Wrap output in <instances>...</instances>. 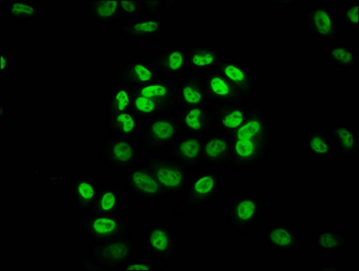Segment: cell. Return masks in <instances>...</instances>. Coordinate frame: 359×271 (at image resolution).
Wrapping results in <instances>:
<instances>
[{
  "instance_id": "obj_1",
  "label": "cell",
  "mask_w": 359,
  "mask_h": 271,
  "mask_svg": "<svg viewBox=\"0 0 359 271\" xmlns=\"http://www.w3.org/2000/svg\"><path fill=\"white\" fill-rule=\"evenodd\" d=\"M233 150L224 168L231 173L250 171L259 166L277 141L273 135L272 121L262 104L253 102L243 124L232 134Z\"/></svg>"
},
{
  "instance_id": "obj_2",
  "label": "cell",
  "mask_w": 359,
  "mask_h": 271,
  "mask_svg": "<svg viewBox=\"0 0 359 271\" xmlns=\"http://www.w3.org/2000/svg\"><path fill=\"white\" fill-rule=\"evenodd\" d=\"M128 234L109 241L93 242L79 257L81 270L121 271L132 260L140 242Z\"/></svg>"
},
{
  "instance_id": "obj_3",
  "label": "cell",
  "mask_w": 359,
  "mask_h": 271,
  "mask_svg": "<svg viewBox=\"0 0 359 271\" xmlns=\"http://www.w3.org/2000/svg\"><path fill=\"white\" fill-rule=\"evenodd\" d=\"M222 168L197 172L189 184L187 197L175 204L170 213L182 218L189 216L195 210L207 204H212L218 198L222 189Z\"/></svg>"
},
{
  "instance_id": "obj_4",
  "label": "cell",
  "mask_w": 359,
  "mask_h": 271,
  "mask_svg": "<svg viewBox=\"0 0 359 271\" xmlns=\"http://www.w3.org/2000/svg\"><path fill=\"white\" fill-rule=\"evenodd\" d=\"M142 165L152 173L165 198L187 194L190 175L175 160L163 154H147Z\"/></svg>"
},
{
  "instance_id": "obj_5",
  "label": "cell",
  "mask_w": 359,
  "mask_h": 271,
  "mask_svg": "<svg viewBox=\"0 0 359 271\" xmlns=\"http://www.w3.org/2000/svg\"><path fill=\"white\" fill-rule=\"evenodd\" d=\"M104 166L116 174H126L143 163L144 157L137 143L113 134L103 136L99 144Z\"/></svg>"
},
{
  "instance_id": "obj_6",
  "label": "cell",
  "mask_w": 359,
  "mask_h": 271,
  "mask_svg": "<svg viewBox=\"0 0 359 271\" xmlns=\"http://www.w3.org/2000/svg\"><path fill=\"white\" fill-rule=\"evenodd\" d=\"M180 137V121L172 114L156 117L141 128L140 149L146 154H163Z\"/></svg>"
},
{
  "instance_id": "obj_7",
  "label": "cell",
  "mask_w": 359,
  "mask_h": 271,
  "mask_svg": "<svg viewBox=\"0 0 359 271\" xmlns=\"http://www.w3.org/2000/svg\"><path fill=\"white\" fill-rule=\"evenodd\" d=\"M144 239L148 253L160 260L166 270H172L178 248L175 227L163 220H157L147 227Z\"/></svg>"
},
{
  "instance_id": "obj_8",
  "label": "cell",
  "mask_w": 359,
  "mask_h": 271,
  "mask_svg": "<svg viewBox=\"0 0 359 271\" xmlns=\"http://www.w3.org/2000/svg\"><path fill=\"white\" fill-rule=\"evenodd\" d=\"M81 225L86 238L90 242L109 241V239L124 237L133 234L130 222L121 216H102L86 213L81 216Z\"/></svg>"
},
{
  "instance_id": "obj_9",
  "label": "cell",
  "mask_w": 359,
  "mask_h": 271,
  "mask_svg": "<svg viewBox=\"0 0 359 271\" xmlns=\"http://www.w3.org/2000/svg\"><path fill=\"white\" fill-rule=\"evenodd\" d=\"M264 201L260 195L247 194L236 197L229 201L226 220L232 231L247 234L259 220Z\"/></svg>"
},
{
  "instance_id": "obj_10",
  "label": "cell",
  "mask_w": 359,
  "mask_h": 271,
  "mask_svg": "<svg viewBox=\"0 0 359 271\" xmlns=\"http://www.w3.org/2000/svg\"><path fill=\"white\" fill-rule=\"evenodd\" d=\"M302 18L311 37L327 42V45H337L340 39V31L332 9L325 3L320 2L309 8L302 13Z\"/></svg>"
},
{
  "instance_id": "obj_11",
  "label": "cell",
  "mask_w": 359,
  "mask_h": 271,
  "mask_svg": "<svg viewBox=\"0 0 359 271\" xmlns=\"http://www.w3.org/2000/svg\"><path fill=\"white\" fill-rule=\"evenodd\" d=\"M170 114L179 119L180 136L203 137L212 128L216 109L206 106L179 105Z\"/></svg>"
},
{
  "instance_id": "obj_12",
  "label": "cell",
  "mask_w": 359,
  "mask_h": 271,
  "mask_svg": "<svg viewBox=\"0 0 359 271\" xmlns=\"http://www.w3.org/2000/svg\"><path fill=\"white\" fill-rule=\"evenodd\" d=\"M261 239L275 253H294L306 244V239L292 223H269L264 227Z\"/></svg>"
},
{
  "instance_id": "obj_13",
  "label": "cell",
  "mask_w": 359,
  "mask_h": 271,
  "mask_svg": "<svg viewBox=\"0 0 359 271\" xmlns=\"http://www.w3.org/2000/svg\"><path fill=\"white\" fill-rule=\"evenodd\" d=\"M163 155L179 163L189 173L200 172L205 168L201 137L180 136Z\"/></svg>"
},
{
  "instance_id": "obj_14",
  "label": "cell",
  "mask_w": 359,
  "mask_h": 271,
  "mask_svg": "<svg viewBox=\"0 0 359 271\" xmlns=\"http://www.w3.org/2000/svg\"><path fill=\"white\" fill-rule=\"evenodd\" d=\"M133 93L153 100L167 114L180 105L178 81L176 77H167L160 75L156 80L149 84L131 86Z\"/></svg>"
},
{
  "instance_id": "obj_15",
  "label": "cell",
  "mask_w": 359,
  "mask_h": 271,
  "mask_svg": "<svg viewBox=\"0 0 359 271\" xmlns=\"http://www.w3.org/2000/svg\"><path fill=\"white\" fill-rule=\"evenodd\" d=\"M124 187L129 194L143 203L162 201L165 198L156 178L143 165L126 172Z\"/></svg>"
},
{
  "instance_id": "obj_16",
  "label": "cell",
  "mask_w": 359,
  "mask_h": 271,
  "mask_svg": "<svg viewBox=\"0 0 359 271\" xmlns=\"http://www.w3.org/2000/svg\"><path fill=\"white\" fill-rule=\"evenodd\" d=\"M199 74L205 84L208 102L213 108L217 110L232 104L248 102L216 67L200 72Z\"/></svg>"
},
{
  "instance_id": "obj_17",
  "label": "cell",
  "mask_w": 359,
  "mask_h": 271,
  "mask_svg": "<svg viewBox=\"0 0 359 271\" xmlns=\"http://www.w3.org/2000/svg\"><path fill=\"white\" fill-rule=\"evenodd\" d=\"M204 161L208 170L222 168L229 162L233 150L231 134L210 131L201 137Z\"/></svg>"
},
{
  "instance_id": "obj_18",
  "label": "cell",
  "mask_w": 359,
  "mask_h": 271,
  "mask_svg": "<svg viewBox=\"0 0 359 271\" xmlns=\"http://www.w3.org/2000/svg\"><path fill=\"white\" fill-rule=\"evenodd\" d=\"M217 70L229 81L245 100H253L255 77L251 66L237 59L223 58L216 66Z\"/></svg>"
},
{
  "instance_id": "obj_19",
  "label": "cell",
  "mask_w": 359,
  "mask_h": 271,
  "mask_svg": "<svg viewBox=\"0 0 359 271\" xmlns=\"http://www.w3.org/2000/svg\"><path fill=\"white\" fill-rule=\"evenodd\" d=\"M149 61L159 75L177 77L187 74V53L182 46H169L157 50L150 55Z\"/></svg>"
},
{
  "instance_id": "obj_20",
  "label": "cell",
  "mask_w": 359,
  "mask_h": 271,
  "mask_svg": "<svg viewBox=\"0 0 359 271\" xmlns=\"http://www.w3.org/2000/svg\"><path fill=\"white\" fill-rule=\"evenodd\" d=\"M159 77L149 60L135 58L119 66L118 70L113 72L112 80L116 84H126L131 87L149 84Z\"/></svg>"
},
{
  "instance_id": "obj_21",
  "label": "cell",
  "mask_w": 359,
  "mask_h": 271,
  "mask_svg": "<svg viewBox=\"0 0 359 271\" xmlns=\"http://www.w3.org/2000/svg\"><path fill=\"white\" fill-rule=\"evenodd\" d=\"M166 21L162 18H144L122 22L113 28L119 36L128 40L152 39L165 32Z\"/></svg>"
},
{
  "instance_id": "obj_22",
  "label": "cell",
  "mask_w": 359,
  "mask_h": 271,
  "mask_svg": "<svg viewBox=\"0 0 359 271\" xmlns=\"http://www.w3.org/2000/svg\"><path fill=\"white\" fill-rule=\"evenodd\" d=\"M187 74H200L215 68L222 61L223 53L209 44H193L187 46Z\"/></svg>"
},
{
  "instance_id": "obj_23",
  "label": "cell",
  "mask_w": 359,
  "mask_h": 271,
  "mask_svg": "<svg viewBox=\"0 0 359 271\" xmlns=\"http://www.w3.org/2000/svg\"><path fill=\"white\" fill-rule=\"evenodd\" d=\"M176 79L180 105L212 107L208 102L205 84L199 74H184Z\"/></svg>"
},
{
  "instance_id": "obj_24",
  "label": "cell",
  "mask_w": 359,
  "mask_h": 271,
  "mask_svg": "<svg viewBox=\"0 0 359 271\" xmlns=\"http://www.w3.org/2000/svg\"><path fill=\"white\" fill-rule=\"evenodd\" d=\"M253 100L232 104L216 110L215 121L210 131L233 134L243 124Z\"/></svg>"
},
{
  "instance_id": "obj_25",
  "label": "cell",
  "mask_w": 359,
  "mask_h": 271,
  "mask_svg": "<svg viewBox=\"0 0 359 271\" xmlns=\"http://www.w3.org/2000/svg\"><path fill=\"white\" fill-rule=\"evenodd\" d=\"M333 144L344 159H352L358 149V137L355 126L349 122H334L327 128Z\"/></svg>"
},
{
  "instance_id": "obj_26",
  "label": "cell",
  "mask_w": 359,
  "mask_h": 271,
  "mask_svg": "<svg viewBox=\"0 0 359 271\" xmlns=\"http://www.w3.org/2000/svg\"><path fill=\"white\" fill-rule=\"evenodd\" d=\"M141 127L140 119L131 110H129L116 113L109 119H105L100 128L109 131L110 134L129 138L138 144L140 140Z\"/></svg>"
},
{
  "instance_id": "obj_27",
  "label": "cell",
  "mask_w": 359,
  "mask_h": 271,
  "mask_svg": "<svg viewBox=\"0 0 359 271\" xmlns=\"http://www.w3.org/2000/svg\"><path fill=\"white\" fill-rule=\"evenodd\" d=\"M72 182V199L77 206L78 212L83 214L95 204L100 187L93 179L85 175L74 176Z\"/></svg>"
},
{
  "instance_id": "obj_28",
  "label": "cell",
  "mask_w": 359,
  "mask_h": 271,
  "mask_svg": "<svg viewBox=\"0 0 359 271\" xmlns=\"http://www.w3.org/2000/svg\"><path fill=\"white\" fill-rule=\"evenodd\" d=\"M87 11L91 20L100 26L114 28L122 23L119 0H112V1L89 0L87 2Z\"/></svg>"
},
{
  "instance_id": "obj_29",
  "label": "cell",
  "mask_w": 359,
  "mask_h": 271,
  "mask_svg": "<svg viewBox=\"0 0 359 271\" xmlns=\"http://www.w3.org/2000/svg\"><path fill=\"white\" fill-rule=\"evenodd\" d=\"M304 147L309 156L315 159L330 160L335 155L334 144L323 128L308 129Z\"/></svg>"
},
{
  "instance_id": "obj_30",
  "label": "cell",
  "mask_w": 359,
  "mask_h": 271,
  "mask_svg": "<svg viewBox=\"0 0 359 271\" xmlns=\"http://www.w3.org/2000/svg\"><path fill=\"white\" fill-rule=\"evenodd\" d=\"M324 58L333 67L345 71L355 70L358 65V56L351 44L327 45L323 48Z\"/></svg>"
},
{
  "instance_id": "obj_31",
  "label": "cell",
  "mask_w": 359,
  "mask_h": 271,
  "mask_svg": "<svg viewBox=\"0 0 359 271\" xmlns=\"http://www.w3.org/2000/svg\"><path fill=\"white\" fill-rule=\"evenodd\" d=\"M122 199V195L115 185L100 187L95 204L86 213L102 216H118L123 210Z\"/></svg>"
},
{
  "instance_id": "obj_32",
  "label": "cell",
  "mask_w": 359,
  "mask_h": 271,
  "mask_svg": "<svg viewBox=\"0 0 359 271\" xmlns=\"http://www.w3.org/2000/svg\"><path fill=\"white\" fill-rule=\"evenodd\" d=\"M121 2L122 22L144 18H159L162 0H129Z\"/></svg>"
},
{
  "instance_id": "obj_33",
  "label": "cell",
  "mask_w": 359,
  "mask_h": 271,
  "mask_svg": "<svg viewBox=\"0 0 359 271\" xmlns=\"http://www.w3.org/2000/svg\"><path fill=\"white\" fill-rule=\"evenodd\" d=\"M348 244L346 235L335 230H323L314 238L315 248L319 253H339L345 251Z\"/></svg>"
},
{
  "instance_id": "obj_34",
  "label": "cell",
  "mask_w": 359,
  "mask_h": 271,
  "mask_svg": "<svg viewBox=\"0 0 359 271\" xmlns=\"http://www.w3.org/2000/svg\"><path fill=\"white\" fill-rule=\"evenodd\" d=\"M41 15L37 3L34 0H9L7 15L13 22H32Z\"/></svg>"
},
{
  "instance_id": "obj_35",
  "label": "cell",
  "mask_w": 359,
  "mask_h": 271,
  "mask_svg": "<svg viewBox=\"0 0 359 271\" xmlns=\"http://www.w3.org/2000/svg\"><path fill=\"white\" fill-rule=\"evenodd\" d=\"M132 93L131 87L126 84H116L115 89L109 94L108 104L106 107V119L116 113L131 110Z\"/></svg>"
},
{
  "instance_id": "obj_36",
  "label": "cell",
  "mask_w": 359,
  "mask_h": 271,
  "mask_svg": "<svg viewBox=\"0 0 359 271\" xmlns=\"http://www.w3.org/2000/svg\"><path fill=\"white\" fill-rule=\"evenodd\" d=\"M131 110L140 119L141 126L156 117L168 115L153 100L137 93H133V97H132Z\"/></svg>"
},
{
  "instance_id": "obj_37",
  "label": "cell",
  "mask_w": 359,
  "mask_h": 271,
  "mask_svg": "<svg viewBox=\"0 0 359 271\" xmlns=\"http://www.w3.org/2000/svg\"><path fill=\"white\" fill-rule=\"evenodd\" d=\"M359 1L353 0L346 3L339 17V22L346 29L357 30L359 23Z\"/></svg>"
},
{
  "instance_id": "obj_38",
  "label": "cell",
  "mask_w": 359,
  "mask_h": 271,
  "mask_svg": "<svg viewBox=\"0 0 359 271\" xmlns=\"http://www.w3.org/2000/svg\"><path fill=\"white\" fill-rule=\"evenodd\" d=\"M165 267L156 266L151 260H128L123 265L121 271L165 270Z\"/></svg>"
},
{
  "instance_id": "obj_39",
  "label": "cell",
  "mask_w": 359,
  "mask_h": 271,
  "mask_svg": "<svg viewBox=\"0 0 359 271\" xmlns=\"http://www.w3.org/2000/svg\"><path fill=\"white\" fill-rule=\"evenodd\" d=\"M0 62H1V72L2 74H7L11 72L13 69L11 59L9 58L8 53L6 50H1L0 53Z\"/></svg>"
},
{
  "instance_id": "obj_40",
  "label": "cell",
  "mask_w": 359,
  "mask_h": 271,
  "mask_svg": "<svg viewBox=\"0 0 359 271\" xmlns=\"http://www.w3.org/2000/svg\"><path fill=\"white\" fill-rule=\"evenodd\" d=\"M181 4L180 1H170V0H162V8L165 11H171L173 8Z\"/></svg>"
},
{
  "instance_id": "obj_41",
  "label": "cell",
  "mask_w": 359,
  "mask_h": 271,
  "mask_svg": "<svg viewBox=\"0 0 359 271\" xmlns=\"http://www.w3.org/2000/svg\"><path fill=\"white\" fill-rule=\"evenodd\" d=\"M267 3H269V4H272L273 6H276V7H281V8H285V7H292V6H295L297 4L298 1H266Z\"/></svg>"
},
{
  "instance_id": "obj_42",
  "label": "cell",
  "mask_w": 359,
  "mask_h": 271,
  "mask_svg": "<svg viewBox=\"0 0 359 271\" xmlns=\"http://www.w3.org/2000/svg\"><path fill=\"white\" fill-rule=\"evenodd\" d=\"M2 110H1V121L2 122H5L7 121L8 114H7V107L5 106L4 100H2Z\"/></svg>"
},
{
  "instance_id": "obj_43",
  "label": "cell",
  "mask_w": 359,
  "mask_h": 271,
  "mask_svg": "<svg viewBox=\"0 0 359 271\" xmlns=\"http://www.w3.org/2000/svg\"><path fill=\"white\" fill-rule=\"evenodd\" d=\"M319 270H341V267H339V266H333V267H330V266H326V267H319V269H318Z\"/></svg>"
}]
</instances>
